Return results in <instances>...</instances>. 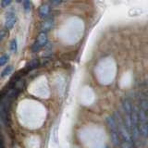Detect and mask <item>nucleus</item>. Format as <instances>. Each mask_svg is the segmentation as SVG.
<instances>
[{"label": "nucleus", "mask_w": 148, "mask_h": 148, "mask_svg": "<svg viewBox=\"0 0 148 148\" xmlns=\"http://www.w3.org/2000/svg\"><path fill=\"white\" fill-rule=\"evenodd\" d=\"M106 124H108V127L109 129L110 138H111V141L113 143V145L116 146H120L121 138H120L119 132V128H118L117 121H116V119L113 116H109V117L106 118Z\"/></svg>", "instance_id": "obj_1"}, {"label": "nucleus", "mask_w": 148, "mask_h": 148, "mask_svg": "<svg viewBox=\"0 0 148 148\" xmlns=\"http://www.w3.org/2000/svg\"><path fill=\"white\" fill-rule=\"evenodd\" d=\"M47 41H48L47 34H45V32H40L38 36H37L34 44L32 46V52H37V51H39L42 47H44V46L47 44Z\"/></svg>", "instance_id": "obj_2"}, {"label": "nucleus", "mask_w": 148, "mask_h": 148, "mask_svg": "<svg viewBox=\"0 0 148 148\" xmlns=\"http://www.w3.org/2000/svg\"><path fill=\"white\" fill-rule=\"evenodd\" d=\"M6 21H5V26L8 30H10L12 28L15 26V23H16V15L15 13L12 12V11H9L7 12L6 16Z\"/></svg>", "instance_id": "obj_3"}, {"label": "nucleus", "mask_w": 148, "mask_h": 148, "mask_svg": "<svg viewBox=\"0 0 148 148\" xmlns=\"http://www.w3.org/2000/svg\"><path fill=\"white\" fill-rule=\"evenodd\" d=\"M51 12V7L48 4H42L38 8V14L39 17L42 18H45L49 16Z\"/></svg>", "instance_id": "obj_4"}, {"label": "nucleus", "mask_w": 148, "mask_h": 148, "mask_svg": "<svg viewBox=\"0 0 148 148\" xmlns=\"http://www.w3.org/2000/svg\"><path fill=\"white\" fill-rule=\"evenodd\" d=\"M54 26V20L53 18H46V20L42 23L41 25V32H45L46 34L47 32H49Z\"/></svg>", "instance_id": "obj_5"}, {"label": "nucleus", "mask_w": 148, "mask_h": 148, "mask_svg": "<svg viewBox=\"0 0 148 148\" xmlns=\"http://www.w3.org/2000/svg\"><path fill=\"white\" fill-rule=\"evenodd\" d=\"M39 66V61L37 59H32V61H30L26 65V69L27 71H32V69H34Z\"/></svg>", "instance_id": "obj_6"}, {"label": "nucleus", "mask_w": 148, "mask_h": 148, "mask_svg": "<svg viewBox=\"0 0 148 148\" xmlns=\"http://www.w3.org/2000/svg\"><path fill=\"white\" fill-rule=\"evenodd\" d=\"M12 71H13V66H11V65H8V66H7L2 71L1 77H7V76H8L9 74L12 72Z\"/></svg>", "instance_id": "obj_7"}, {"label": "nucleus", "mask_w": 148, "mask_h": 148, "mask_svg": "<svg viewBox=\"0 0 148 148\" xmlns=\"http://www.w3.org/2000/svg\"><path fill=\"white\" fill-rule=\"evenodd\" d=\"M17 47H18V45H17V40L16 39H13L10 42V50L12 52L16 53L17 52Z\"/></svg>", "instance_id": "obj_8"}, {"label": "nucleus", "mask_w": 148, "mask_h": 148, "mask_svg": "<svg viewBox=\"0 0 148 148\" xmlns=\"http://www.w3.org/2000/svg\"><path fill=\"white\" fill-rule=\"evenodd\" d=\"M8 61V57L7 55H4L2 57H0V66H4L5 64H7Z\"/></svg>", "instance_id": "obj_9"}, {"label": "nucleus", "mask_w": 148, "mask_h": 148, "mask_svg": "<svg viewBox=\"0 0 148 148\" xmlns=\"http://www.w3.org/2000/svg\"><path fill=\"white\" fill-rule=\"evenodd\" d=\"M23 8H24L25 11H30V9H31V2L29 1V0H25V1L23 2Z\"/></svg>", "instance_id": "obj_10"}, {"label": "nucleus", "mask_w": 148, "mask_h": 148, "mask_svg": "<svg viewBox=\"0 0 148 148\" xmlns=\"http://www.w3.org/2000/svg\"><path fill=\"white\" fill-rule=\"evenodd\" d=\"M11 4V1L10 0H3V1H1V7L2 8H7L8 5Z\"/></svg>", "instance_id": "obj_11"}, {"label": "nucleus", "mask_w": 148, "mask_h": 148, "mask_svg": "<svg viewBox=\"0 0 148 148\" xmlns=\"http://www.w3.org/2000/svg\"><path fill=\"white\" fill-rule=\"evenodd\" d=\"M5 36H6V31H1V32H0V42H1L5 38Z\"/></svg>", "instance_id": "obj_12"}, {"label": "nucleus", "mask_w": 148, "mask_h": 148, "mask_svg": "<svg viewBox=\"0 0 148 148\" xmlns=\"http://www.w3.org/2000/svg\"><path fill=\"white\" fill-rule=\"evenodd\" d=\"M51 3L54 4V5H58V4H61L62 2H61V1H52Z\"/></svg>", "instance_id": "obj_13"}]
</instances>
